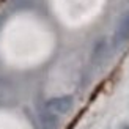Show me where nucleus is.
I'll return each mask as SVG.
<instances>
[{"label":"nucleus","mask_w":129,"mask_h":129,"mask_svg":"<svg viewBox=\"0 0 129 129\" xmlns=\"http://www.w3.org/2000/svg\"><path fill=\"white\" fill-rule=\"evenodd\" d=\"M74 106V98L73 96H57V98H50L46 101V109L54 113H60V115H64L68 113Z\"/></svg>","instance_id":"f257e3e1"},{"label":"nucleus","mask_w":129,"mask_h":129,"mask_svg":"<svg viewBox=\"0 0 129 129\" xmlns=\"http://www.w3.org/2000/svg\"><path fill=\"white\" fill-rule=\"evenodd\" d=\"M129 40V10L121 16L120 22L115 28V33H113V46L115 47H120L121 44H124Z\"/></svg>","instance_id":"f03ea898"},{"label":"nucleus","mask_w":129,"mask_h":129,"mask_svg":"<svg viewBox=\"0 0 129 129\" xmlns=\"http://www.w3.org/2000/svg\"><path fill=\"white\" fill-rule=\"evenodd\" d=\"M41 121L46 129H57L58 127V118H57V113L50 112V110H43L41 112Z\"/></svg>","instance_id":"7ed1b4c3"},{"label":"nucleus","mask_w":129,"mask_h":129,"mask_svg":"<svg viewBox=\"0 0 129 129\" xmlns=\"http://www.w3.org/2000/svg\"><path fill=\"white\" fill-rule=\"evenodd\" d=\"M106 50H107L106 40H99L93 49V63H101L102 58L106 57Z\"/></svg>","instance_id":"20e7f679"},{"label":"nucleus","mask_w":129,"mask_h":129,"mask_svg":"<svg viewBox=\"0 0 129 129\" xmlns=\"http://www.w3.org/2000/svg\"><path fill=\"white\" fill-rule=\"evenodd\" d=\"M2 24H3V16H0V27H2Z\"/></svg>","instance_id":"39448f33"},{"label":"nucleus","mask_w":129,"mask_h":129,"mask_svg":"<svg viewBox=\"0 0 129 129\" xmlns=\"http://www.w3.org/2000/svg\"><path fill=\"white\" fill-rule=\"evenodd\" d=\"M121 129H129V124H124V126L121 127Z\"/></svg>","instance_id":"423d86ee"},{"label":"nucleus","mask_w":129,"mask_h":129,"mask_svg":"<svg viewBox=\"0 0 129 129\" xmlns=\"http://www.w3.org/2000/svg\"><path fill=\"white\" fill-rule=\"evenodd\" d=\"M0 2H3V0H0Z\"/></svg>","instance_id":"0eeeda50"}]
</instances>
